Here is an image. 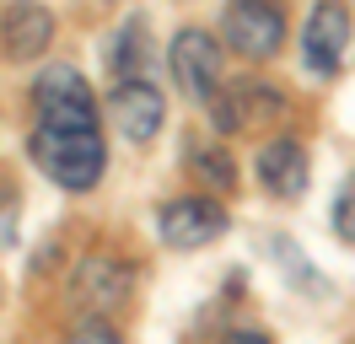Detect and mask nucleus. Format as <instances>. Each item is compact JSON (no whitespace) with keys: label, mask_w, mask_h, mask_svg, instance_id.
<instances>
[{"label":"nucleus","mask_w":355,"mask_h":344,"mask_svg":"<svg viewBox=\"0 0 355 344\" xmlns=\"http://www.w3.org/2000/svg\"><path fill=\"white\" fill-rule=\"evenodd\" d=\"M167 64H173V81L178 92L189 97V103H210L216 92H221V38L216 33H205V27H178L173 43H167Z\"/></svg>","instance_id":"obj_4"},{"label":"nucleus","mask_w":355,"mask_h":344,"mask_svg":"<svg viewBox=\"0 0 355 344\" xmlns=\"http://www.w3.org/2000/svg\"><path fill=\"white\" fill-rule=\"evenodd\" d=\"M232 215L221 210V199L210 194H178L156 210V237L178 248V253H194V248H210L216 237H226Z\"/></svg>","instance_id":"obj_7"},{"label":"nucleus","mask_w":355,"mask_h":344,"mask_svg":"<svg viewBox=\"0 0 355 344\" xmlns=\"http://www.w3.org/2000/svg\"><path fill=\"white\" fill-rule=\"evenodd\" d=\"M189 167L200 172V183H210V189H221V194H232L237 189V162L226 156L221 146H205V150H194V162Z\"/></svg>","instance_id":"obj_13"},{"label":"nucleus","mask_w":355,"mask_h":344,"mask_svg":"<svg viewBox=\"0 0 355 344\" xmlns=\"http://www.w3.org/2000/svg\"><path fill=\"white\" fill-rule=\"evenodd\" d=\"M350 38H355V17L345 0H318L307 11V27H302V64L312 76H339V64L350 54Z\"/></svg>","instance_id":"obj_8"},{"label":"nucleus","mask_w":355,"mask_h":344,"mask_svg":"<svg viewBox=\"0 0 355 344\" xmlns=\"http://www.w3.org/2000/svg\"><path fill=\"white\" fill-rule=\"evenodd\" d=\"M253 172H259L264 194H275V199H302V194H307V183H312V156H307V146H302V140L275 135V140H264V146H259Z\"/></svg>","instance_id":"obj_10"},{"label":"nucleus","mask_w":355,"mask_h":344,"mask_svg":"<svg viewBox=\"0 0 355 344\" xmlns=\"http://www.w3.org/2000/svg\"><path fill=\"white\" fill-rule=\"evenodd\" d=\"M146 54H151V49H146V17H130L124 22V27H119V38H113V76H119V81H124V76H140V70H146Z\"/></svg>","instance_id":"obj_12"},{"label":"nucleus","mask_w":355,"mask_h":344,"mask_svg":"<svg viewBox=\"0 0 355 344\" xmlns=\"http://www.w3.org/2000/svg\"><path fill=\"white\" fill-rule=\"evenodd\" d=\"M130 296H135V269L119 253H87L70 269V301L87 318H113L130 307Z\"/></svg>","instance_id":"obj_5"},{"label":"nucleus","mask_w":355,"mask_h":344,"mask_svg":"<svg viewBox=\"0 0 355 344\" xmlns=\"http://www.w3.org/2000/svg\"><path fill=\"white\" fill-rule=\"evenodd\" d=\"M334 237L355 248V178H345L334 194Z\"/></svg>","instance_id":"obj_14"},{"label":"nucleus","mask_w":355,"mask_h":344,"mask_svg":"<svg viewBox=\"0 0 355 344\" xmlns=\"http://www.w3.org/2000/svg\"><path fill=\"white\" fill-rule=\"evenodd\" d=\"M49 43H54V11L38 6V0H11L6 11H0V54L11 64H27L49 54Z\"/></svg>","instance_id":"obj_11"},{"label":"nucleus","mask_w":355,"mask_h":344,"mask_svg":"<svg viewBox=\"0 0 355 344\" xmlns=\"http://www.w3.org/2000/svg\"><path fill=\"white\" fill-rule=\"evenodd\" d=\"M108 119L130 146H151L156 135H162V124H167V97L146 76H124L108 97Z\"/></svg>","instance_id":"obj_9"},{"label":"nucleus","mask_w":355,"mask_h":344,"mask_svg":"<svg viewBox=\"0 0 355 344\" xmlns=\"http://www.w3.org/2000/svg\"><path fill=\"white\" fill-rule=\"evenodd\" d=\"M210 124L216 135H253V129H275L286 119V92L259 76H237L210 97Z\"/></svg>","instance_id":"obj_2"},{"label":"nucleus","mask_w":355,"mask_h":344,"mask_svg":"<svg viewBox=\"0 0 355 344\" xmlns=\"http://www.w3.org/2000/svg\"><path fill=\"white\" fill-rule=\"evenodd\" d=\"M33 124L44 129H97V97L76 64H49L33 81Z\"/></svg>","instance_id":"obj_3"},{"label":"nucleus","mask_w":355,"mask_h":344,"mask_svg":"<svg viewBox=\"0 0 355 344\" xmlns=\"http://www.w3.org/2000/svg\"><path fill=\"white\" fill-rule=\"evenodd\" d=\"M221 38L243 60H275L286 43V6L280 0H226Z\"/></svg>","instance_id":"obj_6"},{"label":"nucleus","mask_w":355,"mask_h":344,"mask_svg":"<svg viewBox=\"0 0 355 344\" xmlns=\"http://www.w3.org/2000/svg\"><path fill=\"white\" fill-rule=\"evenodd\" d=\"M65 344H124V339H119V328H113L108 318H81L65 334Z\"/></svg>","instance_id":"obj_15"},{"label":"nucleus","mask_w":355,"mask_h":344,"mask_svg":"<svg viewBox=\"0 0 355 344\" xmlns=\"http://www.w3.org/2000/svg\"><path fill=\"white\" fill-rule=\"evenodd\" d=\"M33 162L54 189L65 194H92L108 172V146H103V129H44L33 124Z\"/></svg>","instance_id":"obj_1"},{"label":"nucleus","mask_w":355,"mask_h":344,"mask_svg":"<svg viewBox=\"0 0 355 344\" xmlns=\"http://www.w3.org/2000/svg\"><path fill=\"white\" fill-rule=\"evenodd\" d=\"M216 344H275L269 334H259V328H232V334H221Z\"/></svg>","instance_id":"obj_16"}]
</instances>
